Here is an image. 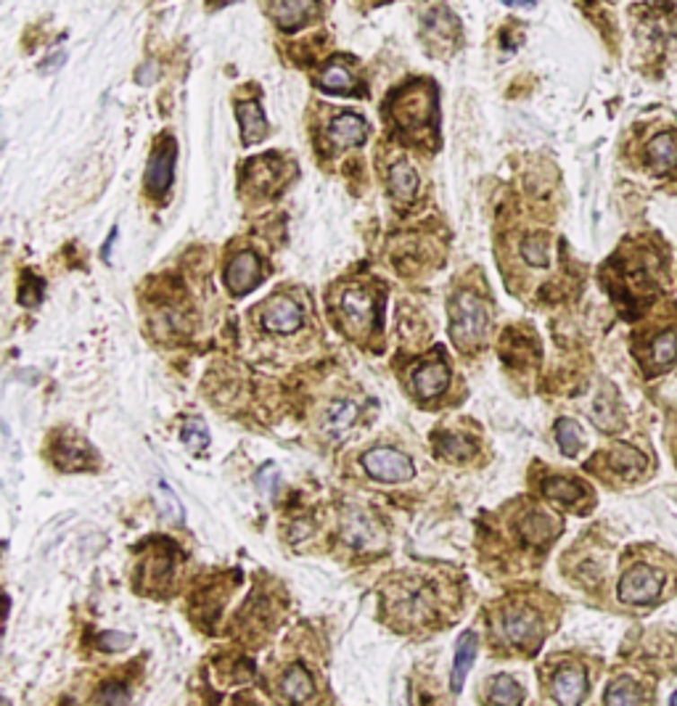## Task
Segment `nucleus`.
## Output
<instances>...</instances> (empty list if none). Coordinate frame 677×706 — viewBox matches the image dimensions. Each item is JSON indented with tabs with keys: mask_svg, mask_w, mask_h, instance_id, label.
Returning <instances> with one entry per match:
<instances>
[{
	"mask_svg": "<svg viewBox=\"0 0 677 706\" xmlns=\"http://www.w3.org/2000/svg\"><path fill=\"white\" fill-rule=\"evenodd\" d=\"M389 119L405 141L436 143V91L429 80H413L389 101Z\"/></svg>",
	"mask_w": 677,
	"mask_h": 706,
	"instance_id": "nucleus-1",
	"label": "nucleus"
},
{
	"mask_svg": "<svg viewBox=\"0 0 677 706\" xmlns=\"http://www.w3.org/2000/svg\"><path fill=\"white\" fill-rule=\"evenodd\" d=\"M489 333V307L474 291H458L450 299V339L458 349L479 347Z\"/></svg>",
	"mask_w": 677,
	"mask_h": 706,
	"instance_id": "nucleus-2",
	"label": "nucleus"
},
{
	"mask_svg": "<svg viewBox=\"0 0 677 706\" xmlns=\"http://www.w3.org/2000/svg\"><path fill=\"white\" fill-rule=\"evenodd\" d=\"M338 326L347 336L363 339L379 329V302L371 291L360 286H349L338 299Z\"/></svg>",
	"mask_w": 677,
	"mask_h": 706,
	"instance_id": "nucleus-3",
	"label": "nucleus"
},
{
	"mask_svg": "<svg viewBox=\"0 0 677 706\" xmlns=\"http://www.w3.org/2000/svg\"><path fill=\"white\" fill-rule=\"evenodd\" d=\"M500 630L514 649H522L530 654L540 646V638H542V624H540L537 612L530 606H519V604L500 612Z\"/></svg>",
	"mask_w": 677,
	"mask_h": 706,
	"instance_id": "nucleus-4",
	"label": "nucleus"
},
{
	"mask_svg": "<svg viewBox=\"0 0 677 706\" xmlns=\"http://www.w3.org/2000/svg\"><path fill=\"white\" fill-rule=\"evenodd\" d=\"M363 469L371 479L376 481H387V484H400V481H410L413 479V461L394 450V447H374L363 455Z\"/></svg>",
	"mask_w": 677,
	"mask_h": 706,
	"instance_id": "nucleus-5",
	"label": "nucleus"
},
{
	"mask_svg": "<svg viewBox=\"0 0 677 706\" xmlns=\"http://www.w3.org/2000/svg\"><path fill=\"white\" fill-rule=\"evenodd\" d=\"M662 593V574L651 566H632L620 579V601L629 606L654 604Z\"/></svg>",
	"mask_w": 677,
	"mask_h": 706,
	"instance_id": "nucleus-6",
	"label": "nucleus"
},
{
	"mask_svg": "<svg viewBox=\"0 0 677 706\" xmlns=\"http://www.w3.org/2000/svg\"><path fill=\"white\" fill-rule=\"evenodd\" d=\"M262 281H265V265L254 252H239L225 270V283H228L231 294H236V296L249 294Z\"/></svg>",
	"mask_w": 677,
	"mask_h": 706,
	"instance_id": "nucleus-7",
	"label": "nucleus"
},
{
	"mask_svg": "<svg viewBox=\"0 0 677 706\" xmlns=\"http://www.w3.org/2000/svg\"><path fill=\"white\" fill-rule=\"evenodd\" d=\"M302 321H304L302 307L286 294L273 296L262 307V329L268 333H294L302 329Z\"/></svg>",
	"mask_w": 677,
	"mask_h": 706,
	"instance_id": "nucleus-8",
	"label": "nucleus"
},
{
	"mask_svg": "<svg viewBox=\"0 0 677 706\" xmlns=\"http://www.w3.org/2000/svg\"><path fill=\"white\" fill-rule=\"evenodd\" d=\"M270 16L278 30L296 32L318 16V0H270Z\"/></svg>",
	"mask_w": 677,
	"mask_h": 706,
	"instance_id": "nucleus-9",
	"label": "nucleus"
},
{
	"mask_svg": "<svg viewBox=\"0 0 677 706\" xmlns=\"http://www.w3.org/2000/svg\"><path fill=\"white\" fill-rule=\"evenodd\" d=\"M175 143L172 138L162 143L159 148H154L148 167H145V189L156 196L167 193L170 183H172V172H175Z\"/></svg>",
	"mask_w": 677,
	"mask_h": 706,
	"instance_id": "nucleus-10",
	"label": "nucleus"
},
{
	"mask_svg": "<svg viewBox=\"0 0 677 706\" xmlns=\"http://www.w3.org/2000/svg\"><path fill=\"white\" fill-rule=\"evenodd\" d=\"M365 138H368V122L360 114H352V111H344V114L334 117L326 128V141L338 151L360 146V143H365Z\"/></svg>",
	"mask_w": 677,
	"mask_h": 706,
	"instance_id": "nucleus-11",
	"label": "nucleus"
},
{
	"mask_svg": "<svg viewBox=\"0 0 677 706\" xmlns=\"http://www.w3.org/2000/svg\"><path fill=\"white\" fill-rule=\"evenodd\" d=\"M550 691L558 706H580L587 693V677L580 666H564L553 675Z\"/></svg>",
	"mask_w": 677,
	"mask_h": 706,
	"instance_id": "nucleus-12",
	"label": "nucleus"
},
{
	"mask_svg": "<svg viewBox=\"0 0 677 706\" xmlns=\"http://www.w3.org/2000/svg\"><path fill=\"white\" fill-rule=\"evenodd\" d=\"M447 381H450L447 363L444 360H429V363H424L421 368L413 371V392L421 400H432L447 389Z\"/></svg>",
	"mask_w": 677,
	"mask_h": 706,
	"instance_id": "nucleus-13",
	"label": "nucleus"
},
{
	"mask_svg": "<svg viewBox=\"0 0 677 706\" xmlns=\"http://www.w3.org/2000/svg\"><path fill=\"white\" fill-rule=\"evenodd\" d=\"M278 691H281V696H284L286 702H291V704H304V702H310L312 693H315V680H312V675H310L302 664H294V666H289V669L281 675Z\"/></svg>",
	"mask_w": 677,
	"mask_h": 706,
	"instance_id": "nucleus-14",
	"label": "nucleus"
},
{
	"mask_svg": "<svg viewBox=\"0 0 677 706\" xmlns=\"http://www.w3.org/2000/svg\"><path fill=\"white\" fill-rule=\"evenodd\" d=\"M389 193L397 204H413V199L418 196V172L413 170V164L408 162H397L389 167Z\"/></svg>",
	"mask_w": 677,
	"mask_h": 706,
	"instance_id": "nucleus-15",
	"label": "nucleus"
},
{
	"mask_svg": "<svg viewBox=\"0 0 677 706\" xmlns=\"http://www.w3.org/2000/svg\"><path fill=\"white\" fill-rule=\"evenodd\" d=\"M236 117H239V125H242V141L246 146H254L268 136V119H265V111L257 101H239Z\"/></svg>",
	"mask_w": 677,
	"mask_h": 706,
	"instance_id": "nucleus-16",
	"label": "nucleus"
},
{
	"mask_svg": "<svg viewBox=\"0 0 677 706\" xmlns=\"http://www.w3.org/2000/svg\"><path fill=\"white\" fill-rule=\"evenodd\" d=\"M318 85L321 91L334 95H360V88H357V80L352 77L349 66L341 64V61H331L326 64V69L321 72L318 77Z\"/></svg>",
	"mask_w": 677,
	"mask_h": 706,
	"instance_id": "nucleus-17",
	"label": "nucleus"
},
{
	"mask_svg": "<svg viewBox=\"0 0 677 706\" xmlns=\"http://www.w3.org/2000/svg\"><path fill=\"white\" fill-rule=\"evenodd\" d=\"M458 30H461L458 19H455L453 11L444 8V5L429 11L426 19H424V32H426V38H429L432 43H444V40L455 43V40H458Z\"/></svg>",
	"mask_w": 677,
	"mask_h": 706,
	"instance_id": "nucleus-18",
	"label": "nucleus"
},
{
	"mask_svg": "<svg viewBox=\"0 0 677 706\" xmlns=\"http://www.w3.org/2000/svg\"><path fill=\"white\" fill-rule=\"evenodd\" d=\"M474 659H477V635L474 632H463L458 638V646H455V661H453V675H450L453 693H461L463 680H466Z\"/></svg>",
	"mask_w": 677,
	"mask_h": 706,
	"instance_id": "nucleus-19",
	"label": "nucleus"
},
{
	"mask_svg": "<svg viewBox=\"0 0 677 706\" xmlns=\"http://www.w3.org/2000/svg\"><path fill=\"white\" fill-rule=\"evenodd\" d=\"M91 455L93 453H91V447L83 439H61V442H56V450H53L56 463L64 471L85 469Z\"/></svg>",
	"mask_w": 677,
	"mask_h": 706,
	"instance_id": "nucleus-20",
	"label": "nucleus"
},
{
	"mask_svg": "<svg viewBox=\"0 0 677 706\" xmlns=\"http://www.w3.org/2000/svg\"><path fill=\"white\" fill-rule=\"evenodd\" d=\"M646 156H648V164H651L656 172L673 170V167H677V138L670 136V133L656 136L654 141L648 143Z\"/></svg>",
	"mask_w": 677,
	"mask_h": 706,
	"instance_id": "nucleus-21",
	"label": "nucleus"
},
{
	"mask_svg": "<svg viewBox=\"0 0 677 706\" xmlns=\"http://www.w3.org/2000/svg\"><path fill=\"white\" fill-rule=\"evenodd\" d=\"M489 702L495 706H522L524 704V688L511 675H495L487 685Z\"/></svg>",
	"mask_w": 677,
	"mask_h": 706,
	"instance_id": "nucleus-22",
	"label": "nucleus"
},
{
	"mask_svg": "<svg viewBox=\"0 0 677 706\" xmlns=\"http://www.w3.org/2000/svg\"><path fill=\"white\" fill-rule=\"evenodd\" d=\"M357 421V402L352 400H337L331 402V408L326 410V419H323V428L331 434V437H344L352 426Z\"/></svg>",
	"mask_w": 677,
	"mask_h": 706,
	"instance_id": "nucleus-23",
	"label": "nucleus"
},
{
	"mask_svg": "<svg viewBox=\"0 0 677 706\" xmlns=\"http://www.w3.org/2000/svg\"><path fill=\"white\" fill-rule=\"evenodd\" d=\"M397 606H402L405 619H421L432 612V596L421 582H416V585H408V590H402V598L397 601Z\"/></svg>",
	"mask_w": 677,
	"mask_h": 706,
	"instance_id": "nucleus-24",
	"label": "nucleus"
},
{
	"mask_svg": "<svg viewBox=\"0 0 677 706\" xmlns=\"http://www.w3.org/2000/svg\"><path fill=\"white\" fill-rule=\"evenodd\" d=\"M154 500H156V508H159V514H162L164 521H170V524H183L186 511H183L178 495H175L162 479L154 481Z\"/></svg>",
	"mask_w": 677,
	"mask_h": 706,
	"instance_id": "nucleus-25",
	"label": "nucleus"
},
{
	"mask_svg": "<svg viewBox=\"0 0 677 706\" xmlns=\"http://www.w3.org/2000/svg\"><path fill=\"white\" fill-rule=\"evenodd\" d=\"M556 529H558L556 518H550L548 514H540V511H532L522 524V537L527 543H532V545H540V543H548L556 534Z\"/></svg>",
	"mask_w": 677,
	"mask_h": 706,
	"instance_id": "nucleus-26",
	"label": "nucleus"
},
{
	"mask_svg": "<svg viewBox=\"0 0 677 706\" xmlns=\"http://www.w3.org/2000/svg\"><path fill=\"white\" fill-rule=\"evenodd\" d=\"M609 466L617 471V473H622V476H637L640 471H643V466H646V458L637 453V450H632V447H628V445H617L611 453H609Z\"/></svg>",
	"mask_w": 677,
	"mask_h": 706,
	"instance_id": "nucleus-27",
	"label": "nucleus"
},
{
	"mask_svg": "<svg viewBox=\"0 0 677 706\" xmlns=\"http://www.w3.org/2000/svg\"><path fill=\"white\" fill-rule=\"evenodd\" d=\"M643 693L629 677H617L606 691V706H640Z\"/></svg>",
	"mask_w": 677,
	"mask_h": 706,
	"instance_id": "nucleus-28",
	"label": "nucleus"
},
{
	"mask_svg": "<svg viewBox=\"0 0 677 706\" xmlns=\"http://www.w3.org/2000/svg\"><path fill=\"white\" fill-rule=\"evenodd\" d=\"M542 492H545V498H550L556 503H564V506H572V503H577L582 498L580 484L575 479H561V476L548 479L542 484Z\"/></svg>",
	"mask_w": 677,
	"mask_h": 706,
	"instance_id": "nucleus-29",
	"label": "nucleus"
},
{
	"mask_svg": "<svg viewBox=\"0 0 677 706\" xmlns=\"http://www.w3.org/2000/svg\"><path fill=\"white\" fill-rule=\"evenodd\" d=\"M276 156H259L254 162H249L246 167V183H254L257 189H273L276 186Z\"/></svg>",
	"mask_w": 677,
	"mask_h": 706,
	"instance_id": "nucleus-30",
	"label": "nucleus"
},
{
	"mask_svg": "<svg viewBox=\"0 0 677 706\" xmlns=\"http://www.w3.org/2000/svg\"><path fill=\"white\" fill-rule=\"evenodd\" d=\"M556 442H558V447H561V453H564L567 458H575L582 447L580 424L572 421V419H558V424H556Z\"/></svg>",
	"mask_w": 677,
	"mask_h": 706,
	"instance_id": "nucleus-31",
	"label": "nucleus"
},
{
	"mask_svg": "<svg viewBox=\"0 0 677 706\" xmlns=\"http://www.w3.org/2000/svg\"><path fill=\"white\" fill-rule=\"evenodd\" d=\"M439 455L458 463V461H466L469 455H474V445H471L466 437H450V434H444V437L439 439Z\"/></svg>",
	"mask_w": 677,
	"mask_h": 706,
	"instance_id": "nucleus-32",
	"label": "nucleus"
},
{
	"mask_svg": "<svg viewBox=\"0 0 677 706\" xmlns=\"http://www.w3.org/2000/svg\"><path fill=\"white\" fill-rule=\"evenodd\" d=\"M522 257L532 265V268H548V238L545 235H527L522 241Z\"/></svg>",
	"mask_w": 677,
	"mask_h": 706,
	"instance_id": "nucleus-33",
	"label": "nucleus"
},
{
	"mask_svg": "<svg viewBox=\"0 0 677 706\" xmlns=\"http://www.w3.org/2000/svg\"><path fill=\"white\" fill-rule=\"evenodd\" d=\"M651 357L656 366H670L677 360V333H659L651 341Z\"/></svg>",
	"mask_w": 677,
	"mask_h": 706,
	"instance_id": "nucleus-34",
	"label": "nucleus"
},
{
	"mask_svg": "<svg viewBox=\"0 0 677 706\" xmlns=\"http://www.w3.org/2000/svg\"><path fill=\"white\" fill-rule=\"evenodd\" d=\"M183 442H186V447L194 453V455H201L207 447H209V431H207V426H204V421H198V419H191V421H186V426H183Z\"/></svg>",
	"mask_w": 677,
	"mask_h": 706,
	"instance_id": "nucleus-35",
	"label": "nucleus"
},
{
	"mask_svg": "<svg viewBox=\"0 0 677 706\" xmlns=\"http://www.w3.org/2000/svg\"><path fill=\"white\" fill-rule=\"evenodd\" d=\"M130 640H133L130 635L109 630V632H103V635L98 638V646H101L103 651H122V649H127V646H130Z\"/></svg>",
	"mask_w": 677,
	"mask_h": 706,
	"instance_id": "nucleus-36",
	"label": "nucleus"
},
{
	"mask_svg": "<svg viewBox=\"0 0 677 706\" xmlns=\"http://www.w3.org/2000/svg\"><path fill=\"white\" fill-rule=\"evenodd\" d=\"M127 688L125 685H119V683H109L106 688H103V696H101V704L103 706H125L127 704Z\"/></svg>",
	"mask_w": 677,
	"mask_h": 706,
	"instance_id": "nucleus-37",
	"label": "nucleus"
},
{
	"mask_svg": "<svg viewBox=\"0 0 677 706\" xmlns=\"http://www.w3.org/2000/svg\"><path fill=\"white\" fill-rule=\"evenodd\" d=\"M273 471H278V469H276L273 463H268L265 469L257 473V481H259V490H262V492H270V490H273V481L268 479V476H270Z\"/></svg>",
	"mask_w": 677,
	"mask_h": 706,
	"instance_id": "nucleus-38",
	"label": "nucleus"
},
{
	"mask_svg": "<svg viewBox=\"0 0 677 706\" xmlns=\"http://www.w3.org/2000/svg\"><path fill=\"white\" fill-rule=\"evenodd\" d=\"M508 8H532L534 0H503Z\"/></svg>",
	"mask_w": 677,
	"mask_h": 706,
	"instance_id": "nucleus-39",
	"label": "nucleus"
},
{
	"mask_svg": "<svg viewBox=\"0 0 677 706\" xmlns=\"http://www.w3.org/2000/svg\"><path fill=\"white\" fill-rule=\"evenodd\" d=\"M670 706H677V691L673 693V702H670Z\"/></svg>",
	"mask_w": 677,
	"mask_h": 706,
	"instance_id": "nucleus-40",
	"label": "nucleus"
}]
</instances>
